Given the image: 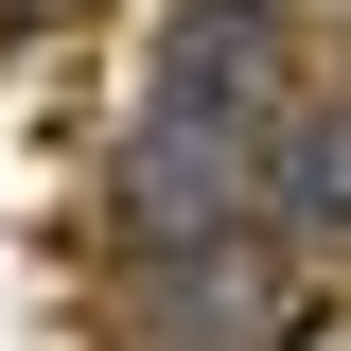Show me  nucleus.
Masks as SVG:
<instances>
[{"mask_svg": "<svg viewBox=\"0 0 351 351\" xmlns=\"http://www.w3.org/2000/svg\"><path fill=\"white\" fill-rule=\"evenodd\" d=\"M71 18H106V0H0V36H71Z\"/></svg>", "mask_w": 351, "mask_h": 351, "instance_id": "4", "label": "nucleus"}, {"mask_svg": "<svg viewBox=\"0 0 351 351\" xmlns=\"http://www.w3.org/2000/svg\"><path fill=\"white\" fill-rule=\"evenodd\" d=\"M106 316H123V351H299L316 263L281 228H193V246H123L106 263Z\"/></svg>", "mask_w": 351, "mask_h": 351, "instance_id": "2", "label": "nucleus"}, {"mask_svg": "<svg viewBox=\"0 0 351 351\" xmlns=\"http://www.w3.org/2000/svg\"><path fill=\"white\" fill-rule=\"evenodd\" d=\"M299 106V0H176L158 71L123 106V176L106 211L123 246H193V228H263V141Z\"/></svg>", "mask_w": 351, "mask_h": 351, "instance_id": "1", "label": "nucleus"}, {"mask_svg": "<svg viewBox=\"0 0 351 351\" xmlns=\"http://www.w3.org/2000/svg\"><path fill=\"white\" fill-rule=\"evenodd\" d=\"M263 228L299 263H351V88H299L263 141Z\"/></svg>", "mask_w": 351, "mask_h": 351, "instance_id": "3", "label": "nucleus"}]
</instances>
